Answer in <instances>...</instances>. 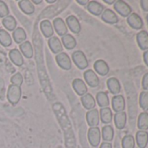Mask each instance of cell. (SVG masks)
Instances as JSON below:
<instances>
[{"label":"cell","instance_id":"43","mask_svg":"<svg viewBox=\"0 0 148 148\" xmlns=\"http://www.w3.org/2000/svg\"><path fill=\"white\" fill-rule=\"evenodd\" d=\"M104 2L106 4H108V5H113L115 3L114 0H104Z\"/></svg>","mask_w":148,"mask_h":148},{"label":"cell","instance_id":"19","mask_svg":"<svg viewBox=\"0 0 148 148\" xmlns=\"http://www.w3.org/2000/svg\"><path fill=\"white\" fill-rule=\"evenodd\" d=\"M9 57L12 62L17 66H22L24 64V58L22 53L18 49H12L9 52Z\"/></svg>","mask_w":148,"mask_h":148},{"label":"cell","instance_id":"35","mask_svg":"<svg viewBox=\"0 0 148 148\" xmlns=\"http://www.w3.org/2000/svg\"><path fill=\"white\" fill-rule=\"evenodd\" d=\"M135 140L133 136L125 135L122 139V148H134Z\"/></svg>","mask_w":148,"mask_h":148},{"label":"cell","instance_id":"28","mask_svg":"<svg viewBox=\"0 0 148 148\" xmlns=\"http://www.w3.org/2000/svg\"><path fill=\"white\" fill-rule=\"evenodd\" d=\"M20 51L22 52V54L27 58H31L33 56V48L32 44L29 41H25L24 43L20 44L19 45Z\"/></svg>","mask_w":148,"mask_h":148},{"label":"cell","instance_id":"41","mask_svg":"<svg viewBox=\"0 0 148 148\" xmlns=\"http://www.w3.org/2000/svg\"><path fill=\"white\" fill-rule=\"evenodd\" d=\"M99 148H112V145L110 142H103Z\"/></svg>","mask_w":148,"mask_h":148},{"label":"cell","instance_id":"34","mask_svg":"<svg viewBox=\"0 0 148 148\" xmlns=\"http://www.w3.org/2000/svg\"><path fill=\"white\" fill-rule=\"evenodd\" d=\"M138 103H139V106L141 107V109H143L145 112L148 111V92L144 91L140 93Z\"/></svg>","mask_w":148,"mask_h":148},{"label":"cell","instance_id":"9","mask_svg":"<svg viewBox=\"0 0 148 148\" xmlns=\"http://www.w3.org/2000/svg\"><path fill=\"white\" fill-rule=\"evenodd\" d=\"M137 44L140 50L147 51L148 50V32L145 30L140 31L136 35Z\"/></svg>","mask_w":148,"mask_h":148},{"label":"cell","instance_id":"6","mask_svg":"<svg viewBox=\"0 0 148 148\" xmlns=\"http://www.w3.org/2000/svg\"><path fill=\"white\" fill-rule=\"evenodd\" d=\"M87 136L88 140L92 146L96 147L99 145L101 139V132L99 127H91L88 130Z\"/></svg>","mask_w":148,"mask_h":148},{"label":"cell","instance_id":"27","mask_svg":"<svg viewBox=\"0 0 148 148\" xmlns=\"http://www.w3.org/2000/svg\"><path fill=\"white\" fill-rule=\"evenodd\" d=\"M138 128L139 131H146L148 130V112H141L138 118L137 122Z\"/></svg>","mask_w":148,"mask_h":148},{"label":"cell","instance_id":"14","mask_svg":"<svg viewBox=\"0 0 148 148\" xmlns=\"http://www.w3.org/2000/svg\"><path fill=\"white\" fill-rule=\"evenodd\" d=\"M106 85H107V88H108L109 92L113 95H118L121 91L120 83H119V79L114 78V77H112V78L108 79L107 82H106Z\"/></svg>","mask_w":148,"mask_h":148},{"label":"cell","instance_id":"3","mask_svg":"<svg viewBox=\"0 0 148 148\" xmlns=\"http://www.w3.org/2000/svg\"><path fill=\"white\" fill-rule=\"evenodd\" d=\"M114 10L123 18H127L130 14L132 13V7L123 0H117L113 4Z\"/></svg>","mask_w":148,"mask_h":148},{"label":"cell","instance_id":"31","mask_svg":"<svg viewBox=\"0 0 148 148\" xmlns=\"http://www.w3.org/2000/svg\"><path fill=\"white\" fill-rule=\"evenodd\" d=\"M96 100H97V103L98 105L101 107V108H104V107H108L110 102H109V97L107 95L106 92H99L97 93L96 95Z\"/></svg>","mask_w":148,"mask_h":148},{"label":"cell","instance_id":"26","mask_svg":"<svg viewBox=\"0 0 148 148\" xmlns=\"http://www.w3.org/2000/svg\"><path fill=\"white\" fill-rule=\"evenodd\" d=\"M61 39H62V43H63L64 46L67 50H72L77 45V41H76L75 38L71 36V34H65L64 36H63L61 38Z\"/></svg>","mask_w":148,"mask_h":148},{"label":"cell","instance_id":"30","mask_svg":"<svg viewBox=\"0 0 148 148\" xmlns=\"http://www.w3.org/2000/svg\"><path fill=\"white\" fill-rule=\"evenodd\" d=\"M114 137V130L112 125H106L102 128V138L105 142H110L113 139Z\"/></svg>","mask_w":148,"mask_h":148},{"label":"cell","instance_id":"39","mask_svg":"<svg viewBox=\"0 0 148 148\" xmlns=\"http://www.w3.org/2000/svg\"><path fill=\"white\" fill-rule=\"evenodd\" d=\"M140 7L144 12H148V0H141Z\"/></svg>","mask_w":148,"mask_h":148},{"label":"cell","instance_id":"10","mask_svg":"<svg viewBox=\"0 0 148 148\" xmlns=\"http://www.w3.org/2000/svg\"><path fill=\"white\" fill-rule=\"evenodd\" d=\"M99 113L97 109H92L86 113V121L89 126L97 127L99 124Z\"/></svg>","mask_w":148,"mask_h":148},{"label":"cell","instance_id":"15","mask_svg":"<svg viewBox=\"0 0 148 148\" xmlns=\"http://www.w3.org/2000/svg\"><path fill=\"white\" fill-rule=\"evenodd\" d=\"M72 87L75 92L79 96H83L87 93V86L85 81L80 79H75L72 81Z\"/></svg>","mask_w":148,"mask_h":148},{"label":"cell","instance_id":"8","mask_svg":"<svg viewBox=\"0 0 148 148\" xmlns=\"http://www.w3.org/2000/svg\"><path fill=\"white\" fill-rule=\"evenodd\" d=\"M112 106L113 111L117 112H124L125 108V100L123 95H114L112 99Z\"/></svg>","mask_w":148,"mask_h":148},{"label":"cell","instance_id":"11","mask_svg":"<svg viewBox=\"0 0 148 148\" xmlns=\"http://www.w3.org/2000/svg\"><path fill=\"white\" fill-rule=\"evenodd\" d=\"M101 18L104 22L110 25H115L119 22V18L117 14L111 9L104 10L103 13L101 14Z\"/></svg>","mask_w":148,"mask_h":148},{"label":"cell","instance_id":"5","mask_svg":"<svg viewBox=\"0 0 148 148\" xmlns=\"http://www.w3.org/2000/svg\"><path fill=\"white\" fill-rule=\"evenodd\" d=\"M126 22L130 25L131 28H132L133 30H137V31L141 30L143 28V25H144V23H143L141 17L135 12H132V14H130L127 17Z\"/></svg>","mask_w":148,"mask_h":148},{"label":"cell","instance_id":"24","mask_svg":"<svg viewBox=\"0 0 148 148\" xmlns=\"http://www.w3.org/2000/svg\"><path fill=\"white\" fill-rule=\"evenodd\" d=\"M40 30L45 38H51L54 33L53 26H52L51 23L47 19L43 20L40 23Z\"/></svg>","mask_w":148,"mask_h":148},{"label":"cell","instance_id":"18","mask_svg":"<svg viewBox=\"0 0 148 148\" xmlns=\"http://www.w3.org/2000/svg\"><path fill=\"white\" fill-rule=\"evenodd\" d=\"M87 10L94 16H99L104 12V6L97 1H90L87 5Z\"/></svg>","mask_w":148,"mask_h":148},{"label":"cell","instance_id":"32","mask_svg":"<svg viewBox=\"0 0 148 148\" xmlns=\"http://www.w3.org/2000/svg\"><path fill=\"white\" fill-rule=\"evenodd\" d=\"M2 24L10 32L15 31V29L17 27V21L14 18V17H12V16H7V17H5L3 19V21H2Z\"/></svg>","mask_w":148,"mask_h":148},{"label":"cell","instance_id":"23","mask_svg":"<svg viewBox=\"0 0 148 148\" xmlns=\"http://www.w3.org/2000/svg\"><path fill=\"white\" fill-rule=\"evenodd\" d=\"M81 103H82L83 106L89 111L92 109H94V107L96 106L95 99L90 93H86L85 95L81 96Z\"/></svg>","mask_w":148,"mask_h":148},{"label":"cell","instance_id":"44","mask_svg":"<svg viewBox=\"0 0 148 148\" xmlns=\"http://www.w3.org/2000/svg\"><path fill=\"white\" fill-rule=\"evenodd\" d=\"M32 4H35V5H40V4H42V0H33V1H32Z\"/></svg>","mask_w":148,"mask_h":148},{"label":"cell","instance_id":"2","mask_svg":"<svg viewBox=\"0 0 148 148\" xmlns=\"http://www.w3.org/2000/svg\"><path fill=\"white\" fill-rule=\"evenodd\" d=\"M21 88L13 85H10L7 90V99L12 105H17L21 99Z\"/></svg>","mask_w":148,"mask_h":148},{"label":"cell","instance_id":"22","mask_svg":"<svg viewBox=\"0 0 148 148\" xmlns=\"http://www.w3.org/2000/svg\"><path fill=\"white\" fill-rule=\"evenodd\" d=\"M136 141L139 148H145L148 144V132L146 131H138L136 132Z\"/></svg>","mask_w":148,"mask_h":148},{"label":"cell","instance_id":"21","mask_svg":"<svg viewBox=\"0 0 148 148\" xmlns=\"http://www.w3.org/2000/svg\"><path fill=\"white\" fill-rule=\"evenodd\" d=\"M48 45H49L51 51L53 53H55L56 55L62 52V51H63V46L61 45V42L57 37L50 38V39L48 40Z\"/></svg>","mask_w":148,"mask_h":148},{"label":"cell","instance_id":"1","mask_svg":"<svg viewBox=\"0 0 148 148\" xmlns=\"http://www.w3.org/2000/svg\"><path fill=\"white\" fill-rule=\"evenodd\" d=\"M71 58L75 64V65L80 69L84 70L88 67V60L86 58V56L82 51H74L71 55Z\"/></svg>","mask_w":148,"mask_h":148},{"label":"cell","instance_id":"16","mask_svg":"<svg viewBox=\"0 0 148 148\" xmlns=\"http://www.w3.org/2000/svg\"><path fill=\"white\" fill-rule=\"evenodd\" d=\"M56 31V32L58 33V35L63 37L65 34H67V26L65 25V23L64 22V20L60 18H57L54 19L53 21V25H52Z\"/></svg>","mask_w":148,"mask_h":148},{"label":"cell","instance_id":"4","mask_svg":"<svg viewBox=\"0 0 148 148\" xmlns=\"http://www.w3.org/2000/svg\"><path fill=\"white\" fill-rule=\"evenodd\" d=\"M56 62L58 64V66L64 70H71V60L67 53L65 52H60L56 55Z\"/></svg>","mask_w":148,"mask_h":148},{"label":"cell","instance_id":"38","mask_svg":"<svg viewBox=\"0 0 148 148\" xmlns=\"http://www.w3.org/2000/svg\"><path fill=\"white\" fill-rule=\"evenodd\" d=\"M141 85H142V88L145 91L148 92V72L145 73V75L143 76V78H142V84Z\"/></svg>","mask_w":148,"mask_h":148},{"label":"cell","instance_id":"17","mask_svg":"<svg viewBox=\"0 0 148 148\" xmlns=\"http://www.w3.org/2000/svg\"><path fill=\"white\" fill-rule=\"evenodd\" d=\"M18 6L20 10L26 15H32L35 12L34 5L30 0H21L18 2Z\"/></svg>","mask_w":148,"mask_h":148},{"label":"cell","instance_id":"46","mask_svg":"<svg viewBox=\"0 0 148 148\" xmlns=\"http://www.w3.org/2000/svg\"><path fill=\"white\" fill-rule=\"evenodd\" d=\"M46 2H47L48 4H53V3H55L56 1H55V0H46Z\"/></svg>","mask_w":148,"mask_h":148},{"label":"cell","instance_id":"13","mask_svg":"<svg viewBox=\"0 0 148 148\" xmlns=\"http://www.w3.org/2000/svg\"><path fill=\"white\" fill-rule=\"evenodd\" d=\"M93 67H94L95 71L101 76H106L110 71L109 65L103 59H99V60L95 61Z\"/></svg>","mask_w":148,"mask_h":148},{"label":"cell","instance_id":"12","mask_svg":"<svg viewBox=\"0 0 148 148\" xmlns=\"http://www.w3.org/2000/svg\"><path fill=\"white\" fill-rule=\"evenodd\" d=\"M66 24L69 27V29L71 30V32L73 33H79L80 31H81V25H80V23L79 21V19L73 15H71L69 16L67 18H66Z\"/></svg>","mask_w":148,"mask_h":148},{"label":"cell","instance_id":"29","mask_svg":"<svg viewBox=\"0 0 148 148\" xmlns=\"http://www.w3.org/2000/svg\"><path fill=\"white\" fill-rule=\"evenodd\" d=\"M13 38L15 40V42L17 44H22L25 41L26 39V33H25V31L22 28V27H18V28H16L15 31H13Z\"/></svg>","mask_w":148,"mask_h":148},{"label":"cell","instance_id":"36","mask_svg":"<svg viewBox=\"0 0 148 148\" xmlns=\"http://www.w3.org/2000/svg\"><path fill=\"white\" fill-rule=\"evenodd\" d=\"M11 82H12V85L20 87L23 84L22 74L19 72H17L16 74H14V75L11 78Z\"/></svg>","mask_w":148,"mask_h":148},{"label":"cell","instance_id":"33","mask_svg":"<svg viewBox=\"0 0 148 148\" xmlns=\"http://www.w3.org/2000/svg\"><path fill=\"white\" fill-rule=\"evenodd\" d=\"M12 40L11 35L5 30H0V44L5 47H8L12 45Z\"/></svg>","mask_w":148,"mask_h":148},{"label":"cell","instance_id":"42","mask_svg":"<svg viewBox=\"0 0 148 148\" xmlns=\"http://www.w3.org/2000/svg\"><path fill=\"white\" fill-rule=\"evenodd\" d=\"M77 3L81 5H88L89 1H87V0H85V1H82V0H78Z\"/></svg>","mask_w":148,"mask_h":148},{"label":"cell","instance_id":"45","mask_svg":"<svg viewBox=\"0 0 148 148\" xmlns=\"http://www.w3.org/2000/svg\"><path fill=\"white\" fill-rule=\"evenodd\" d=\"M4 86H5V83H4L3 79H0V90H2L4 88Z\"/></svg>","mask_w":148,"mask_h":148},{"label":"cell","instance_id":"7","mask_svg":"<svg viewBox=\"0 0 148 148\" xmlns=\"http://www.w3.org/2000/svg\"><path fill=\"white\" fill-rule=\"evenodd\" d=\"M84 79L87 85L91 87H97L99 85V79L92 70H86L84 72Z\"/></svg>","mask_w":148,"mask_h":148},{"label":"cell","instance_id":"47","mask_svg":"<svg viewBox=\"0 0 148 148\" xmlns=\"http://www.w3.org/2000/svg\"><path fill=\"white\" fill-rule=\"evenodd\" d=\"M146 22H147V25H148V14L146 15Z\"/></svg>","mask_w":148,"mask_h":148},{"label":"cell","instance_id":"20","mask_svg":"<svg viewBox=\"0 0 148 148\" xmlns=\"http://www.w3.org/2000/svg\"><path fill=\"white\" fill-rule=\"evenodd\" d=\"M126 120H127V117H126V113L125 112H120L115 113L114 124L119 130H122L125 127Z\"/></svg>","mask_w":148,"mask_h":148},{"label":"cell","instance_id":"40","mask_svg":"<svg viewBox=\"0 0 148 148\" xmlns=\"http://www.w3.org/2000/svg\"><path fill=\"white\" fill-rule=\"evenodd\" d=\"M143 60H144L145 65L148 67V50L144 51V53H143Z\"/></svg>","mask_w":148,"mask_h":148},{"label":"cell","instance_id":"25","mask_svg":"<svg viewBox=\"0 0 148 148\" xmlns=\"http://www.w3.org/2000/svg\"><path fill=\"white\" fill-rule=\"evenodd\" d=\"M112 109L109 107H104L100 109L99 112V119H101L102 123L104 124H109L112 120Z\"/></svg>","mask_w":148,"mask_h":148},{"label":"cell","instance_id":"37","mask_svg":"<svg viewBox=\"0 0 148 148\" xmlns=\"http://www.w3.org/2000/svg\"><path fill=\"white\" fill-rule=\"evenodd\" d=\"M9 8L7 6V5L0 0V18H5L7 16H9Z\"/></svg>","mask_w":148,"mask_h":148}]
</instances>
